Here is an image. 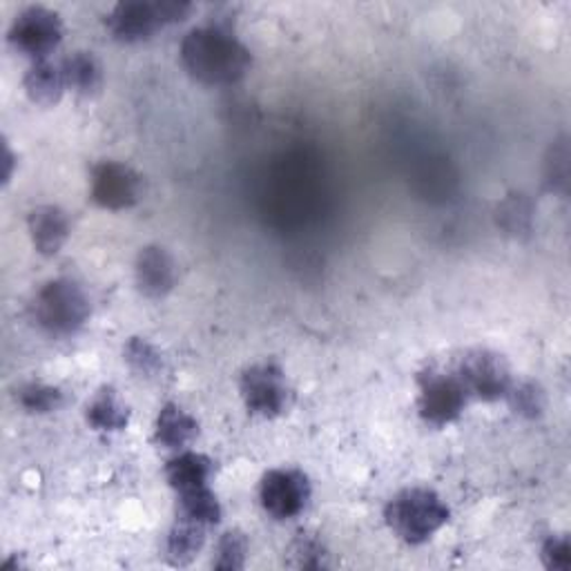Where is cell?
Listing matches in <instances>:
<instances>
[{"label": "cell", "mask_w": 571, "mask_h": 571, "mask_svg": "<svg viewBox=\"0 0 571 571\" xmlns=\"http://www.w3.org/2000/svg\"><path fill=\"white\" fill-rule=\"evenodd\" d=\"M34 322L54 337L79 333L92 315L90 297L72 279L48 282L32 304Z\"/></svg>", "instance_id": "277c9868"}, {"label": "cell", "mask_w": 571, "mask_h": 571, "mask_svg": "<svg viewBox=\"0 0 571 571\" xmlns=\"http://www.w3.org/2000/svg\"><path fill=\"white\" fill-rule=\"evenodd\" d=\"M447 502L427 487H411L394 496L387 504L385 518L389 529L409 544L431 540L449 522Z\"/></svg>", "instance_id": "7a4b0ae2"}, {"label": "cell", "mask_w": 571, "mask_h": 571, "mask_svg": "<svg viewBox=\"0 0 571 571\" xmlns=\"http://www.w3.org/2000/svg\"><path fill=\"white\" fill-rule=\"evenodd\" d=\"M453 370L458 373L469 398L482 402H496L500 398H507L513 387L511 370L504 357L487 348L465 353Z\"/></svg>", "instance_id": "8992f818"}, {"label": "cell", "mask_w": 571, "mask_h": 571, "mask_svg": "<svg viewBox=\"0 0 571 571\" xmlns=\"http://www.w3.org/2000/svg\"><path fill=\"white\" fill-rule=\"evenodd\" d=\"M176 496H179V516L206 527H213L222 520V504L208 485L176 493Z\"/></svg>", "instance_id": "d6986e66"}, {"label": "cell", "mask_w": 571, "mask_h": 571, "mask_svg": "<svg viewBox=\"0 0 571 571\" xmlns=\"http://www.w3.org/2000/svg\"><path fill=\"white\" fill-rule=\"evenodd\" d=\"M65 85L81 99H92L103 88V68L92 52H74L61 63Z\"/></svg>", "instance_id": "9a60e30c"}, {"label": "cell", "mask_w": 571, "mask_h": 571, "mask_svg": "<svg viewBox=\"0 0 571 571\" xmlns=\"http://www.w3.org/2000/svg\"><path fill=\"white\" fill-rule=\"evenodd\" d=\"M28 228L34 248L45 257H54L72 235V222L59 206L34 208L28 217Z\"/></svg>", "instance_id": "7c38bea8"}, {"label": "cell", "mask_w": 571, "mask_h": 571, "mask_svg": "<svg viewBox=\"0 0 571 571\" xmlns=\"http://www.w3.org/2000/svg\"><path fill=\"white\" fill-rule=\"evenodd\" d=\"M259 500L271 518L290 520L306 509L310 482L297 469H273L262 478Z\"/></svg>", "instance_id": "30bf717a"}, {"label": "cell", "mask_w": 571, "mask_h": 571, "mask_svg": "<svg viewBox=\"0 0 571 571\" xmlns=\"http://www.w3.org/2000/svg\"><path fill=\"white\" fill-rule=\"evenodd\" d=\"M85 418L88 425L94 431H105V434H114V431H123L130 422V411L123 405V400L119 398V394L110 387H103L90 402L85 409Z\"/></svg>", "instance_id": "ac0fdd59"}, {"label": "cell", "mask_w": 571, "mask_h": 571, "mask_svg": "<svg viewBox=\"0 0 571 571\" xmlns=\"http://www.w3.org/2000/svg\"><path fill=\"white\" fill-rule=\"evenodd\" d=\"M14 163H17V159H14V152L10 150V145H6V183H10V181H12V174H14Z\"/></svg>", "instance_id": "484cf974"}, {"label": "cell", "mask_w": 571, "mask_h": 571, "mask_svg": "<svg viewBox=\"0 0 571 571\" xmlns=\"http://www.w3.org/2000/svg\"><path fill=\"white\" fill-rule=\"evenodd\" d=\"M65 90L68 85H65L61 65H54L50 61H37L26 74V92L30 101L37 105H43V108L57 105Z\"/></svg>", "instance_id": "e0dca14e"}, {"label": "cell", "mask_w": 571, "mask_h": 571, "mask_svg": "<svg viewBox=\"0 0 571 571\" xmlns=\"http://www.w3.org/2000/svg\"><path fill=\"white\" fill-rule=\"evenodd\" d=\"M418 385V411L429 427L440 429L453 425L465 414L471 400L456 370H442L431 366L420 375Z\"/></svg>", "instance_id": "5b68a950"}, {"label": "cell", "mask_w": 571, "mask_h": 571, "mask_svg": "<svg viewBox=\"0 0 571 571\" xmlns=\"http://www.w3.org/2000/svg\"><path fill=\"white\" fill-rule=\"evenodd\" d=\"M128 366L141 377H154L163 370V355L145 337H132L123 348Z\"/></svg>", "instance_id": "44dd1931"}, {"label": "cell", "mask_w": 571, "mask_h": 571, "mask_svg": "<svg viewBox=\"0 0 571 571\" xmlns=\"http://www.w3.org/2000/svg\"><path fill=\"white\" fill-rule=\"evenodd\" d=\"M200 434L197 418L183 411L179 405H165L159 411L156 425H154V442L163 449H183L185 445L193 442Z\"/></svg>", "instance_id": "4fadbf2b"}, {"label": "cell", "mask_w": 571, "mask_h": 571, "mask_svg": "<svg viewBox=\"0 0 571 571\" xmlns=\"http://www.w3.org/2000/svg\"><path fill=\"white\" fill-rule=\"evenodd\" d=\"M239 391L246 409L259 418H277L290 405V389L279 364L262 361L242 373Z\"/></svg>", "instance_id": "52a82bcc"}, {"label": "cell", "mask_w": 571, "mask_h": 571, "mask_svg": "<svg viewBox=\"0 0 571 571\" xmlns=\"http://www.w3.org/2000/svg\"><path fill=\"white\" fill-rule=\"evenodd\" d=\"M181 63L190 77L206 85H235L251 72L253 54L235 34L211 26L183 39Z\"/></svg>", "instance_id": "6da1fadb"}, {"label": "cell", "mask_w": 571, "mask_h": 571, "mask_svg": "<svg viewBox=\"0 0 571 571\" xmlns=\"http://www.w3.org/2000/svg\"><path fill=\"white\" fill-rule=\"evenodd\" d=\"M136 286L145 297L161 299L176 284V264L161 246H147L139 253L134 264Z\"/></svg>", "instance_id": "8fae6325"}, {"label": "cell", "mask_w": 571, "mask_h": 571, "mask_svg": "<svg viewBox=\"0 0 571 571\" xmlns=\"http://www.w3.org/2000/svg\"><path fill=\"white\" fill-rule=\"evenodd\" d=\"M246 555H248L246 536L242 531H228L222 536L217 544V558L213 564L222 571H237V569H244Z\"/></svg>", "instance_id": "7402d4cb"}, {"label": "cell", "mask_w": 571, "mask_h": 571, "mask_svg": "<svg viewBox=\"0 0 571 571\" xmlns=\"http://www.w3.org/2000/svg\"><path fill=\"white\" fill-rule=\"evenodd\" d=\"M17 402L23 411L45 416L54 414L65 405V394L59 387H50L43 383H28L17 391Z\"/></svg>", "instance_id": "ffe728a7"}, {"label": "cell", "mask_w": 571, "mask_h": 571, "mask_svg": "<svg viewBox=\"0 0 571 571\" xmlns=\"http://www.w3.org/2000/svg\"><path fill=\"white\" fill-rule=\"evenodd\" d=\"M213 476V460L204 453L185 451L165 465V478L176 493L206 487Z\"/></svg>", "instance_id": "2e32d148"}, {"label": "cell", "mask_w": 571, "mask_h": 571, "mask_svg": "<svg viewBox=\"0 0 571 571\" xmlns=\"http://www.w3.org/2000/svg\"><path fill=\"white\" fill-rule=\"evenodd\" d=\"M542 560L549 569L567 571L571 567V544L567 536H551L542 544Z\"/></svg>", "instance_id": "d4e9b609"}, {"label": "cell", "mask_w": 571, "mask_h": 571, "mask_svg": "<svg viewBox=\"0 0 571 571\" xmlns=\"http://www.w3.org/2000/svg\"><path fill=\"white\" fill-rule=\"evenodd\" d=\"M206 524L179 516L165 540V555L170 564L183 567L193 562L206 542Z\"/></svg>", "instance_id": "5bb4252c"}, {"label": "cell", "mask_w": 571, "mask_h": 571, "mask_svg": "<svg viewBox=\"0 0 571 571\" xmlns=\"http://www.w3.org/2000/svg\"><path fill=\"white\" fill-rule=\"evenodd\" d=\"M63 41L61 17L48 8L34 6L23 10L10 28V43L17 52L37 61H48Z\"/></svg>", "instance_id": "9c48e42d"}, {"label": "cell", "mask_w": 571, "mask_h": 571, "mask_svg": "<svg viewBox=\"0 0 571 571\" xmlns=\"http://www.w3.org/2000/svg\"><path fill=\"white\" fill-rule=\"evenodd\" d=\"M193 12V6L181 0H128L119 3L105 19L108 32L121 43H141L159 30L181 23Z\"/></svg>", "instance_id": "3957f363"}, {"label": "cell", "mask_w": 571, "mask_h": 571, "mask_svg": "<svg viewBox=\"0 0 571 571\" xmlns=\"http://www.w3.org/2000/svg\"><path fill=\"white\" fill-rule=\"evenodd\" d=\"M90 197L103 211H128L143 197V176L119 161H101L92 167Z\"/></svg>", "instance_id": "ba28073f"}, {"label": "cell", "mask_w": 571, "mask_h": 571, "mask_svg": "<svg viewBox=\"0 0 571 571\" xmlns=\"http://www.w3.org/2000/svg\"><path fill=\"white\" fill-rule=\"evenodd\" d=\"M507 400L511 402L513 411L520 414V416H527V418H536L542 414L544 409V396L542 391L531 385V383H524L520 387H511Z\"/></svg>", "instance_id": "cb8c5ba5"}, {"label": "cell", "mask_w": 571, "mask_h": 571, "mask_svg": "<svg viewBox=\"0 0 571 571\" xmlns=\"http://www.w3.org/2000/svg\"><path fill=\"white\" fill-rule=\"evenodd\" d=\"M290 555H293V567H297V569H324L326 567V549L310 533L297 536V540L290 544Z\"/></svg>", "instance_id": "603a6c76"}]
</instances>
